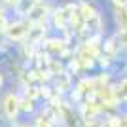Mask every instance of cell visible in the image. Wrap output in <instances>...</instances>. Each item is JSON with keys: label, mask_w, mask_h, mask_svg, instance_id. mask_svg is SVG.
Masks as SVG:
<instances>
[{"label": "cell", "mask_w": 127, "mask_h": 127, "mask_svg": "<svg viewBox=\"0 0 127 127\" xmlns=\"http://www.w3.org/2000/svg\"><path fill=\"white\" fill-rule=\"evenodd\" d=\"M19 108H21V110L31 112L32 110V101H31V99H23V101H19Z\"/></svg>", "instance_id": "obj_7"}, {"label": "cell", "mask_w": 127, "mask_h": 127, "mask_svg": "<svg viewBox=\"0 0 127 127\" xmlns=\"http://www.w3.org/2000/svg\"><path fill=\"white\" fill-rule=\"evenodd\" d=\"M97 112H99V106L97 104H87L84 108V114H85V118H87V122L91 120V116H95Z\"/></svg>", "instance_id": "obj_5"}, {"label": "cell", "mask_w": 127, "mask_h": 127, "mask_svg": "<svg viewBox=\"0 0 127 127\" xmlns=\"http://www.w3.org/2000/svg\"><path fill=\"white\" fill-rule=\"evenodd\" d=\"M108 125H110V127H122V122H120V118H112Z\"/></svg>", "instance_id": "obj_9"}, {"label": "cell", "mask_w": 127, "mask_h": 127, "mask_svg": "<svg viewBox=\"0 0 127 127\" xmlns=\"http://www.w3.org/2000/svg\"><path fill=\"white\" fill-rule=\"evenodd\" d=\"M6 2H8V4H17L19 0H6Z\"/></svg>", "instance_id": "obj_11"}, {"label": "cell", "mask_w": 127, "mask_h": 127, "mask_svg": "<svg viewBox=\"0 0 127 127\" xmlns=\"http://www.w3.org/2000/svg\"><path fill=\"white\" fill-rule=\"evenodd\" d=\"M118 97L120 99H127V80H123L120 84V89H118Z\"/></svg>", "instance_id": "obj_6"}, {"label": "cell", "mask_w": 127, "mask_h": 127, "mask_svg": "<svg viewBox=\"0 0 127 127\" xmlns=\"http://www.w3.org/2000/svg\"><path fill=\"white\" fill-rule=\"evenodd\" d=\"M0 85H2V76H0Z\"/></svg>", "instance_id": "obj_13"}, {"label": "cell", "mask_w": 127, "mask_h": 127, "mask_svg": "<svg viewBox=\"0 0 127 127\" xmlns=\"http://www.w3.org/2000/svg\"><path fill=\"white\" fill-rule=\"evenodd\" d=\"M27 34V25L25 23H17V25H13L10 29V36L11 38H21Z\"/></svg>", "instance_id": "obj_3"}, {"label": "cell", "mask_w": 127, "mask_h": 127, "mask_svg": "<svg viewBox=\"0 0 127 127\" xmlns=\"http://www.w3.org/2000/svg\"><path fill=\"white\" fill-rule=\"evenodd\" d=\"M38 127H53V125L49 123V120H46V118H38Z\"/></svg>", "instance_id": "obj_8"}, {"label": "cell", "mask_w": 127, "mask_h": 127, "mask_svg": "<svg viewBox=\"0 0 127 127\" xmlns=\"http://www.w3.org/2000/svg\"><path fill=\"white\" fill-rule=\"evenodd\" d=\"M116 19L120 23V29L127 31V6L125 4H118L116 6Z\"/></svg>", "instance_id": "obj_2"}, {"label": "cell", "mask_w": 127, "mask_h": 127, "mask_svg": "<svg viewBox=\"0 0 127 127\" xmlns=\"http://www.w3.org/2000/svg\"><path fill=\"white\" fill-rule=\"evenodd\" d=\"M51 49H61V42H51Z\"/></svg>", "instance_id": "obj_10"}, {"label": "cell", "mask_w": 127, "mask_h": 127, "mask_svg": "<svg viewBox=\"0 0 127 127\" xmlns=\"http://www.w3.org/2000/svg\"><path fill=\"white\" fill-rule=\"evenodd\" d=\"M44 17H46V8H44V6H38V8H34V10L31 11V21H34V23L42 21Z\"/></svg>", "instance_id": "obj_4"}, {"label": "cell", "mask_w": 127, "mask_h": 127, "mask_svg": "<svg viewBox=\"0 0 127 127\" xmlns=\"http://www.w3.org/2000/svg\"><path fill=\"white\" fill-rule=\"evenodd\" d=\"M17 110H19V99L13 95H8L4 99V112L8 114V118H15Z\"/></svg>", "instance_id": "obj_1"}, {"label": "cell", "mask_w": 127, "mask_h": 127, "mask_svg": "<svg viewBox=\"0 0 127 127\" xmlns=\"http://www.w3.org/2000/svg\"><path fill=\"white\" fill-rule=\"evenodd\" d=\"M122 127H127V118H123V122H122Z\"/></svg>", "instance_id": "obj_12"}]
</instances>
